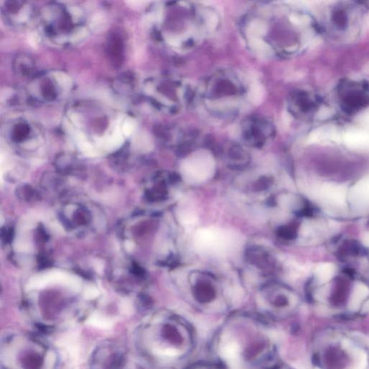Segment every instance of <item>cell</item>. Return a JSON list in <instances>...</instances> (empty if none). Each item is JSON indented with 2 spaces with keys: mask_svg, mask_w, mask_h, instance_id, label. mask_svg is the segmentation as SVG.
<instances>
[{
  "mask_svg": "<svg viewBox=\"0 0 369 369\" xmlns=\"http://www.w3.org/2000/svg\"><path fill=\"white\" fill-rule=\"evenodd\" d=\"M222 359L239 369H271L277 366V345L266 320L247 315L224 322L217 335Z\"/></svg>",
  "mask_w": 369,
  "mask_h": 369,
  "instance_id": "6da1fadb",
  "label": "cell"
},
{
  "mask_svg": "<svg viewBox=\"0 0 369 369\" xmlns=\"http://www.w3.org/2000/svg\"><path fill=\"white\" fill-rule=\"evenodd\" d=\"M148 348L157 361L169 364L180 363L192 354L196 333L188 321L172 313L154 317L146 328Z\"/></svg>",
  "mask_w": 369,
  "mask_h": 369,
  "instance_id": "7a4b0ae2",
  "label": "cell"
},
{
  "mask_svg": "<svg viewBox=\"0 0 369 369\" xmlns=\"http://www.w3.org/2000/svg\"><path fill=\"white\" fill-rule=\"evenodd\" d=\"M364 17V8L359 3H335L326 10L320 30H323L334 41H355L361 34Z\"/></svg>",
  "mask_w": 369,
  "mask_h": 369,
  "instance_id": "3957f363",
  "label": "cell"
},
{
  "mask_svg": "<svg viewBox=\"0 0 369 369\" xmlns=\"http://www.w3.org/2000/svg\"><path fill=\"white\" fill-rule=\"evenodd\" d=\"M336 91L340 107L348 114H356L369 106V83L364 80L345 79Z\"/></svg>",
  "mask_w": 369,
  "mask_h": 369,
  "instance_id": "277c9868",
  "label": "cell"
},
{
  "mask_svg": "<svg viewBox=\"0 0 369 369\" xmlns=\"http://www.w3.org/2000/svg\"><path fill=\"white\" fill-rule=\"evenodd\" d=\"M215 169V163L212 156L206 152H198L184 160L181 166V173L187 182L200 183L210 179Z\"/></svg>",
  "mask_w": 369,
  "mask_h": 369,
  "instance_id": "5b68a950",
  "label": "cell"
},
{
  "mask_svg": "<svg viewBox=\"0 0 369 369\" xmlns=\"http://www.w3.org/2000/svg\"><path fill=\"white\" fill-rule=\"evenodd\" d=\"M235 241L232 235L215 228L201 230L195 237V245L200 251L218 255L231 251Z\"/></svg>",
  "mask_w": 369,
  "mask_h": 369,
  "instance_id": "8992f818",
  "label": "cell"
},
{
  "mask_svg": "<svg viewBox=\"0 0 369 369\" xmlns=\"http://www.w3.org/2000/svg\"><path fill=\"white\" fill-rule=\"evenodd\" d=\"M186 369H227L221 363L202 362L191 365Z\"/></svg>",
  "mask_w": 369,
  "mask_h": 369,
  "instance_id": "52a82bcc",
  "label": "cell"
},
{
  "mask_svg": "<svg viewBox=\"0 0 369 369\" xmlns=\"http://www.w3.org/2000/svg\"><path fill=\"white\" fill-rule=\"evenodd\" d=\"M89 323L95 327L108 329L112 326L109 319L100 316H92L89 320Z\"/></svg>",
  "mask_w": 369,
  "mask_h": 369,
  "instance_id": "ba28073f",
  "label": "cell"
},
{
  "mask_svg": "<svg viewBox=\"0 0 369 369\" xmlns=\"http://www.w3.org/2000/svg\"><path fill=\"white\" fill-rule=\"evenodd\" d=\"M257 87H258V86H255V88L253 90V91L255 92H261V90L259 89H257ZM252 99L255 100V103L256 102H258V101L259 99H261V95L259 94V93H255L254 96H252Z\"/></svg>",
  "mask_w": 369,
  "mask_h": 369,
  "instance_id": "9c48e42d",
  "label": "cell"
},
{
  "mask_svg": "<svg viewBox=\"0 0 369 369\" xmlns=\"http://www.w3.org/2000/svg\"><path fill=\"white\" fill-rule=\"evenodd\" d=\"M271 369H288V368H286L283 365L278 363L277 366H275L274 368H272Z\"/></svg>",
  "mask_w": 369,
  "mask_h": 369,
  "instance_id": "30bf717a",
  "label": "cell"
}]
</instances>
